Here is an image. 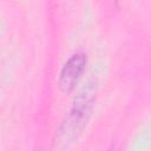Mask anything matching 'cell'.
Returning a JSON list of instances; mask_svg holds the SVG:
<instances>
[{"mask_svg": "<svg viewBox=\"0 0 151 151\" xmlns=\"http://www.w3.org/2000/svg\"><path fill=\"white\" fill-rule=\"evenodd\" d=\"M97 83L91 80L76 97L71 110L60 123L53 138L54 149H64L70 145L85 129L94 106Z\"/></svg>", "mask_w": 151, "mask_h": 151, "instance_id": "1", "label": "cell"}, {"mask_svg": "<svg viewBox=\"0 0 151 151\" xmlns=\"http://www.w3.org/2000/svg\"><path fill=\"white\" fill-rule=\"evenodd\" d=\"M87 64V57L85 53H76L68 58L64 64L59 78L58 87L63 93H70L76 87Z\"/></svg>", "mask_w": 151, "mask_h": 151, "instance_id": "2", "label": "cell"}]
</instances>
